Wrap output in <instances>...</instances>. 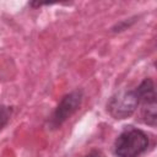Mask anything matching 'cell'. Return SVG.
<instances>
[{
    "mask_svg": "<svg viewBox=\"0 0 157 157\" xmlns=\"http://www.w3.org/2000/svg\"><path fill=\"white\" fill-rule=\"evenodd\" d=\"M150 140L145 131L129 128L124 130L114 142V152L118 157H139L148 147Z\"/></svg>",
    "mask_w": 157,
    "mask_h": 157,
    "instance_id": "1",
    "label": "cell"
},
{
    "mask_svg": "<svg viewBox=\"0 0 157 157\" xmlns=\"http://www.w3.org/2000/svg\"><path fill=\"white\" fill-rule=\"evenodd\" d=\"M135 92L141 104V118L145 124L156 126L157 121V104H156V90L152 78H145L136 88Z\"/></svg>",
    "mask_w": 157,
    "mask_h": 157,
    "instance_id": "2",
    "label": "cell"
},
{
    "mask_svg": "<svg viewBox=\"0 0 157 157\" xmlns=\"http://www.w3.org/2000/svg\"><path fill=\"white\" fill-rule=\"evenodd\" d=\"M139 105V98L135 90L119 91L108 102L107 109L114 119H126L131 117Z\"/></svg>",
    "mask_w": 157,
    "mask_h": 157,
    "instance_id": "3",
    "label": "cell"
},
{
    "mask_svg": "<svg viewBox=\"0 0 157 157\" xmlns=\"http://www.w3.org/2000/svg\"><path fill=\"white\" fill-rule=\"evenodd\" d=\"M82 99H83V93L80 90H76L65 94L59 102V104L56 105L49 120V125L53 129H56L60 125H63L72 114H75L80 109Z\"/></svg>",
    "mask_w": 157,
    "mask_h": 157,
    "instance_id": "4",
    "label": "cell"
},
{
    "mask_svg": "<svg viewBox=\"0 0 157 157\" xmlns=\"http://www.w3.org/2000/svg\"><path fill=\"white\" fill-rule=\"evenodd\" d=\"M85 157H103V156L102 155H98V153H90V155H87Z\"/></svg>",
    "mask_w": 157,
    "mask_h": 157,
    "instance_id": "5",
    "label": "cell"
}]
</instances>
